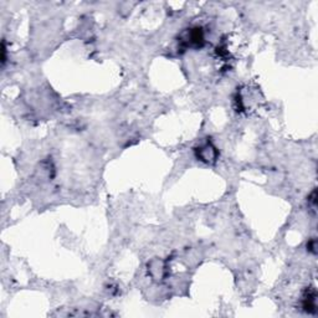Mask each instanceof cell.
Segmentation results:
<instances>
[{
	"label": "cell",
	"instance_id": "cell-1",
	"mask_svg": "<svg viewBox=\"0 0 318 318\" xmlns=\"http://www.w3.org/2000/svg\"><path fill=\"white\" fill-rule=\"evenodd\" d=\"M196 157L200 160L205 161V163H213V161L216 160L218 152H216V148L210 142H206V143H204L203 146H200L196 149Z\"/></svg>",
	"mask_w": 318,
	"mask_h": 318
},
{
	"label": "cell",
	"instance_id": "cell-2",
	"mask_svg": "<svg viewBox=\"0 0 318 318\" xmlns=\"http://www.w3.org/2000/svg\"><path fill=\"white\" fill-rule=\"evenodd\" d=\"M302 307L306 312L316 313L317 311V293L315 288H308L303 295Z\"/></svg>",
	"mask_w": 318,
	"mask_h": 318
},
{
	"label": "cell",
	"instance_id": "cell-3",
	"mask_svg": "<svg viewBox=\"0 0 318 318\" xmlns=\"http://www.w3.org/2000/svg\"><path fill=\"white\" fill-rule=\"evenodd\" d=\"M307 247H308V250L312 251L313 253H316V240H315V238H313V240L311 241V242L307 243Z\"/></svg>",
	"mask_w": 318,
	"mask_h": 318
}]
</instances>
